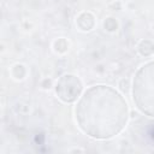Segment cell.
I'll list each match as a JSON object with an SVG mask.
<instances>
[{
    "label": "cell",
    "mask_w": 154,
    "mask_h": 154,
    "mask_svg": "<svg viewBox=\"0 0 154 154\" xmlns=\"http://www.w3.org/2000/svg\"><path fill=\"white\" fill-rule=\"evenodd\" d=\"M126 102L113 89L97 85L85 91L76 109L79 126L95 138H108L126 122Z\"/></svg>",
    "instance_id": "1"
},
{
    "label": "cell",
    "mask_w": 154,
    "mask_h": 154,
    "mask_svg": "<svg viewBox=\"0 0 154 154\" xmlns=\"http://www.w3.org/2000/svg\"><path fill=\"white\" fill-rule=\"evenodd\" d=\"M134 100L137 107L154 117V63L144 65L134 81Z\"/></svg>",
    "instance_id": "2"
}]
</instances>
